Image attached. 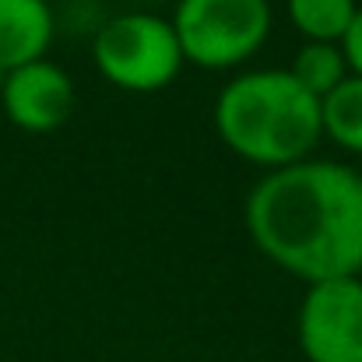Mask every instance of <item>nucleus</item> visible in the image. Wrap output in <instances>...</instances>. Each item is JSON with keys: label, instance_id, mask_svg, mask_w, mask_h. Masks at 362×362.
<instances>
[{"label": "nucleus", "instance_id": "f257e3e1", "mask_svg": "<svg viewBox=\"0 0 362 362\" xmlns=\"http://www.w3.org/2000/svg\"><path fill=\"white\" fill-rule=\"evenodd\" d=\"M246 229L281 271L317 285L362 274V176L306 158L271 169L246 201Z\"/></svg>", "mask_w": 362, "mask_h": 362}, {"label": "nucleus", "instance_id": "f03ea898", "mask_svg": "<svg viewBox=\"0 0 362 362\" xmlns=\"http://www.w3.org/2000/svg\"><path fill=\"white\" fill-rule=\"evenodd\" d=\"M215 127L240 158L267 169L306 162L324 134L320 99L288 71H246L233 78L218 92Z\"/></svg>", "mask_w": 362, "mask_h": 362}, {"label": "nucleus", "instance_id": "7ed1b4c3", "mask_svg": "<svg viewBox=\"0 0 362 362\" xmlns=\"http://www.w3.org/2000/svg\"><path fill=\"white\" fill-rule=\"evenodd\" d=\"M99 74L123 92H158L176 81L183 60L176 28L151 11H130L106 21L92 42Z\"/></svg>", "mask_w": 362, "mask_h": 362}, {"label": "nucleus", "instance_id": "20e7f679", "mask_svg": "<svg viewBox=\"0 0 362 362\" xmlns=\"http://www.w3.org/2000/svg\"><path fill=\"white\" fill-rule=\"evenodd\" d=\"M183 60L204 71L246 64L271 32L267 0H180L169 18Z\"/></svg>", "mask_w": 362, "mask_h": 362}, {"label": "nucleus", "instance_id": "39448f33", "mask_svg": "<svg viewBox=\"0 0 362 362\" xmlns=\"http://www.w3.org/2000/svg\"><path fill=\"white\" fill-rule=\"evenodd\" d=\"M299 349L306 362H362V278L310 285L299 306Z\"/></svg>", "mask_w": 362, "mask_h": 362}, {"label": "nucleus", "instance_id": "423d86ee", "mask_svg": "<svg viewBox=\"0 0 362 362\" xmlns=\"http://www.w3.org/2000/svg\"><path fill=\"white\" fill-rule=\"evenodd\" d=\"M0 106L18 130L49 134L71 120L78 92L71 74L42 57L0 78Z\"/></svg>", "mask_w": 362, "mask_h": 362}, {"label": "nucleus", "instance_id": "0eeeda50", "mask_svg": "<svg viewBox=\"0 0 362 362\" xmlns=\"http://www.w3.org/2000/svg\"><path fill=\"white\" fill-rule=\"evenodd\" d=\"M53 42V7L46 0H0V78L42 60Z\"/></svg>", "mask_w": 362, "mask_h": 362}, {"label": "nucleus", "instance_id": "6e6552de", "mask_svg": "<svg viewBox=\"0 0 362 362\" xmlns=\"http://www.w3.org/2000/svg\"><path fill=\"white\" fill-rule=\"evenodd\" d=\"M288 74L313 95V99H327L345 78H349V64L338 42H303L299 53L288 64Z\"/></svg>", "mask_w": 362, "mask_h": 362}, {"label": "nucleus", "instance_id": "1a4fd4ad", "mask_svg": "<svg viewBox=\"0 0 362 362\" xmlns=\"http://www.w3.org/2000/svg\"><path fill=\"white\" fill-rule=\"evenodd\" d=\"M288 21L306 42H338L356 21V0H288Z\"/></svg>", "mask_w": 362, "mask_h": 362}, {"label": "nucleus", "instance_id": "9d476101", "mask_svg": "<svg viewBox=\"0 0 362 362\" xmlns=\"http://www.w3.org/2000/svg\"><path fill=\"white\" fill-rule=\"evenodd\" d=\"M320 123L338 148L362 155V78L349 74L320 103Z\"/></svg>", "mask_w": 362, "mask_h": 362}, {"label": "nucleus", "instance_id": "9b49d317", "mask_svg": "<svg viewBox=\"0 0 362 362\" xmlns=\"http://www.w3.org/2000/svg\"><path fill=\"white\" fill-rule=\"evenodd\" d=\"M341 53H345V64H349V71L362 78V7L356 11V21H352V28L345 32V39H341Z\"/></svg>", "mask_w": 362, "mask_h": 362}, {"label": "nucleus", "instance_id": "f8f14e48", "mask_svg": "<svg viewBox=\"0 0 362 362\" xmlns=\"http://www.w3.org/2000/svg\"><path fill=\"white\" fill-rule=\"evenodd\" d=\"M46 4H53V0H46Z\"/></svg>", "mask_w": 362, "mask_h": 362}, {"label": "nucleus", "instance_id": "ddd939ff", "mask_svg": "<svg viewBox=\"0 0 362 362\" xmlns=\"http://www.w3.org/2000/svg\"><path fill=\"white\" fill-rule=\"evenodd\" d=\"M359 278H362V274H359Z\"/></svg>", "mask_w": 362, "mask_h": 362}]
</instances>
